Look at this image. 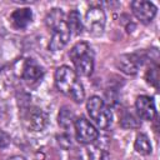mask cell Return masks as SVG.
Wrapping results in <instances>:
<instances>
[{
  "instance_id": "d6986e66",
  "label": "cell",
  "mask_w": 160,
  "mask_h": 160,
  "mask_svg": "<svg viewBox=\"0 0 160 160\" xmlns=\"http://www.w3.org/2000/svg\"><path fill=\"white\" fill-rule=\"evenodd\" d=\"M58 142L60 144L61 148L69 149L71 146V138L69 134H61L60 136H58Z\"/></svg>"
},
{
  "instance_id": "7a4b0ae2",
  "label": "cell",
  "mask_w": 160,
  "mask_h": 160,
  "mask_svg": "<svg viewBox=\"0 0 160 160\" xmlns=\"http://www.w3.org/2000/svg\"><path fill=\"white\" fill-rule=\"evenodd\" d=\"M55 85L58 90L66 96H70L75 102H82L85 91L82 84L78 79V74L68 65H62L55 71Z\"/></svg>"
},
{
  "instance_id": "7c38bea8",
  "label": "cell",
  "mask_w": 160,
  "mask_h": 160,
  "mask_svg": "<svg viewBox=\"0 0 160 160\" xmlns=\"http://www.w3.org/2000/svg\"><path fill=\"white\" fill-rule=\"evenodd\" d=\"M32 20V11L29 8L16 9L10 15V21L15 29H25Z\"/></svg>"
},
{
  "instance_id": "ba28073f",
  "label": "cell",
  "mask_w": 160,
  "mask_h": 160,
  "mask_svg": "<svg viewBox=\"0 0 160 160\" xmlns=\"http://www.w3.org/2000/svg\"><path fill=\"white\" fill-rule=\"evenodd\" d=\"M130 6H131V10L135 18L139 19L141 22L148 24L156 15V6L150 1L135 0V1H131Z\"/></svg>"
},
{
  "instance_id": "8fae6325",
  "label": "cell",
  "mask_w": 160,
  "mask_h": 160,
  "mask_svg": "<svg viewBox=\"0 0 160 160\" xmlns=\"http://www.w3.org/2000/svg\"><path fill=\"white\" fill-rule=\"evenodd\" d=\"M21 76L28 84L32 85L40 81V79L44 76V69L34 59H26L22 65Z\"/></svg>"
},
{
  "instance_id": "2e32d148",
  "label": "cell",
  "mask_w": 160,
  "mask_h": 160,
  "mask_svg": "<svg viewBox=\"0 0 160 160\" xmlns=\"http://www.w3.org/2000/svg\"><path fill=\"white\" fill-rule=\"evenodd\" d=\"M145 79L150 85H152L154 88L158 89V86H159V65L158 64H154L152 66H150L148 69V71L145 74Z\"/></svg>"
},
{
  "instance_id": "ac0fdd59",
  "label": "cell",
  "mask_w": 160,
  "mask_h": 160,
  "mask_svg": "<svg viewBox=\"0 0 160 160\" xmlns=\"http://www.w3.org/2000/svg\"><path fill=\"white\" fill-rule=\"evenodd\" d=\"M120 124L122 128L125 129H135V128H139L140 126V122L129 112L124 114L121 116V120H120Z\"/></svg>"
},
{
  "instance_id": "5b68a950",
  "label": "cell",
  "mask_w": 160,
  "mask_h": 160,
  "mask_svg": "<svg viewBox=\"0 0 160 160\" xmlns=\"http://www.w3.org/2000/svg\"><path fill=\"white\" fill-rule=\"evenodd\" d=\"M105 22H106V16L104 9L100 5L90 6L89 10L86 11L84 20V26L88 30V32L94 36L101 35L105 29Z\"/></svg>"
},
{
  "instance_id": "277c9868",
  "label": "cell",
  "mask_w": 160,
  "mask_h": 160,
  "mask_svg": "<svg viewBox=\"0 0 160 160\" xmlns=\"http://www.w3.org/2000/svg\"><path fill=\"white\" fill-rule=\"evenodd\" d=\"M86 109L91 120L100 129H108L111 125L112 121L111 111L101 98L91 96L86 102Z\"/></svg>"
},
{
  "instance_id": "4fadbf2b",
  "label": "cell",
  "mask_w": 160,
  "mask_h": 160,
  "mask_svg": "<svg viewBox=\"0 0 160 160\" xmlns=\"http://www.w3.org/2000/svg\"><path fill=\"white\" fill-rule=\"evenodd\" d=\"M66 24H68V28H69L71 34L79 35L81 32V30H82V21H81L80 12L78 10H71L68 14Z\"/></svg>"
},
{
  "instance_id": "5bb4252c",
  "label": "cell",
  "mask_w": 160,
  "mask_h": 160,
  "mask_svg": "<svg viewBox=\"0 0 160 160\" xmlns=\"http://www.w3.org/2000/svg\"><path fill=\"white\" fill-rule=\"evenodd\" d=\"M134 148H135L136 152H139L140 155H149V154H151L150 140L142 132L136 135V139H135V142H134Z\"/></svg>"
},
{
  "instance_id": "ffe728a7",
  "label": "cell",
  "mask_w": 160,
  "mask_h": 160,
  "mask_svg": "<svg viewBox=\"0 0 160 160\" xmlns=\"http://www.w3.org/2000/svg\"><path fill=\"white\" fill-rule=\"evenodd\" d=\"M10 142H11V138H10V135H9L8 132L0 130V149H5V148H8V146L10 145Z\"/></svg>"
},
{
  "instance_id": "3957f363",
  "label": "cell",
  "mask_w": 160,
  "mask_h": 160,
  "mask_svg": "<svg viewBox=\"0 0 160 160\" xmlns=\"http://www.w3.org/2000/svg\"><path fill=\"white\" fill-rule=\"evenodd\" d=\"M69 56L75 65L76 74L82 75V76H90L94 70V52L90 48V45L85 41H80L75 44L70 52Z\"/></svg>"
},
{
  "instance_id": "e0dca14e",
  "label": "cell",
  "mask_w": 160,
  "mask_h": 160,
  "mask_svg": "<svg viewBox=\"0 0 160 160\" xmlns=\"http://www.w3.org/2000/svg\"><path fill=\"white\" fill-rule=\"evenodd\" d=\"M88 155L90 160H108L109 159V154L105 150H102L99 146H94V145L89 146Z\"/></svg>"
},
{
  "instance_id": "8992f818",
  "label": "cell",
  "mask_w": 160,
  "mask_h": 160,
  "mask_svg": "<svg viewBox=\"0 0 160 160\" xmlns=\"http://www.w3.org/2000/svg\"><path fill=\"white\" fill-rule=\"evenodd\" d=\"M21 116L26 128L31 131H41L46 128L49 122L48 114L44 110L31 105L21 109Z\"/></svg>"
},
{
  "instance_id": "44dd1931",
  "label": "cell",
  "mask_w": 160,
  "mask_h": 160,
  "mask_svg": "<svg viewBox=\"0 0 160 160\" xmlns=\"http://www.w3.org/2000/svg\"><path fill=\"white\" fill-rule=\"evenodd\" d=\"M9 160H25L22 156H20V155H15V156H12V158H10Z\"/></svg>"
},
{
  "instance_id": "30bf717a",
  "label": "cell",
  "mask_w": 160,
  "mask_h": 160,
  "mask_svg": "<svg viewBox=\"0 0 160 160\" xmlns=\"http://www.w3.org/2000/svg\"><path fill=\"white\" fill-rule=\"evenodd\" d=\"M135 108L138 111V115L146 121H151L156 116V108L154 104L152 98L146 96V95H140L138 96L135 101Z\"/></svg>"
},
{
  "instance_id": "9c48e42d",
  "label": "cell",
  "mask_w": 160,
  "mask_h": 160,
  "mask_svg": "<svg viewBox=\"0 0 160 160\" xmlns=\"http://www.w3.org/2000/svg\"><path fill=\"white\" fill-rule=\"evenodd\" d=\"M144 59L145 58H142L141 54H139V52L124 54L118 58L116 65L122 72H125L128 75H135L139 70V66H141Z\"/></svg>"
},
{
  "instance_id": "52a82bcc",
  "label": "cell",
  "mask_w": 160,
  "mask_h": 160,
  "mask_svg": "<svg viewBox=\"0 0 160 160\" xmlns=\"http://www.w3.org/2000/svg\"><path fill=\"white\" fill-rule=\"evenodd\" d=\"M74 126H75V135H76L78 142L84 144V145H90L95 140H98L99 132L96 128L85 118L75 119Z\"/></svg>"
},
{
  "instance_id": "6da1fadb",
  "label": "cell",
  "mask_w": 160,
  "mask_h": 160,
  "mask_svg": "<svg viewBox=\"0 0 160 160\" xmlns=\"http://www.w3.org/2000/svg\"><path fill=\"white\" fill-rule=\"evenodd\" d=\"M45 24L51 29V39L49 42V49L51 51L61 50L70 40L71 32L68 28L65 15L61 9H52L45 18Z\"/></svg>"
},
{
  "instance_id": "9a60e30c",
  "label": "cell",
  "mask_w": 160,
  "mask_h": 160,
  "mask_svg": "<svg viewBox=\"0 0 160 160\" xmlns=\"http://www.w3.org/2000/svg\"><path fill=\"white\" fill-rule=\"evenodd\" d=\"M58 121H59V125L68 130L70 129L74 122H75V116H74V112L68 108V106H64L60 109V112H59V116H58Z\"/></svg>"
}]
</instances>
